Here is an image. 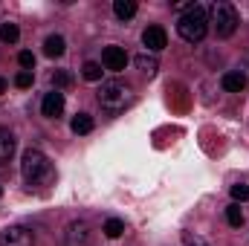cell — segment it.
<instances>
[{
    "label": "cell",
    "instance_id": "4",
    "mask_svg": "<svg viewBox=\"0 0 249 246\" xmlns=\"http://www.w3.org/2000/svg\"><path fill=\"white\" fill-rule=\"evenodd\" d=\"M209 23L214 26L217 38H232L235 29H238V23H241V18H238V9H235L232 3L217 0V3H212V9H209Z\"/></svg>",
    "mask_w": 249,
    "mask_h": 246
},
{
    "label": "cell",
    "instance_id": "12",
    "mask_svg": "<svg viewBox=\"0 0 249 246\" xmlns=\"http://www.w3.org/2000/svg\"><path fill=\"white\" fill-rule=\"evenodd\" d=\"M64 50H67V44H64L61 35H50V38L44 41V53H47L50 58H61Z\"/></svg>",
    "mask_w": 249,
    "mask_h": 246
},
{
    "label": "cell",
    "instance_id": "8",
    "mask_svg": "<svg viewBox=\"0 0 249 246\" xmlns=\"http://www.w3.org/2000/svg\"><path fill=\"white\" fill-rule=\"evenodd\" d=\"M41 113L47 116V119H58L64 113V93L61 90H53V93H47L44 96V102H41Z\"/></svg>",
    "mask_w": 249,
    "mask_h": 246
},
{
    "label": "cell",
    "instance_id": "19",
    "mask_svg": "<svg viewBox=\"0 0 249 246\" xmlns=\"http://www.w3.org/2000/svg\"><path fill=\"white\" fill-rule=\"evenodd\" d=\"M226 220H229V226H241V223H244V211H241L238 203H232V206L226 209Z\"/></svg>",
    "mask_w": 249,
    "mask_h": 246
},
{
    "label": "cell",
    "instance_id": "17",
    "mask_svg": "<svg viewBox=\"0 0 249 246\" xmlns=\"http://www.w3.org/2000/svg\"><path fill=\"white\" fill-rule=\"evenodd\" d=\"M102 64H96V61H87L84 67H81V75L87 78V81H102Z\"/></svg>",
    "mask_w": 249,
    "mask_h": 246
},
{
    "label": "cell",
    "instance_id": "24",
    "mask_svg": "<svg viewBox=\"0 0 249 246\" xmlns=\"http://www.w3.org/2000/svg\"><path fill=\"white\" fill-rule=\"evenodd\" d=\"M183 244L186 246H209L203 238H197V235H191V232H183Z\"/></svg>",
    "mask_w": 249,
    "mask_h": 246
},
{
    "label": "cell",
    "instance_id": "9",
    "mask_svg": "<svg viewBox=\"0 0 249 246\" xmlns=\"http://www.w3.org/2000/svg\"><path fill=\"white\" fill-rule=\"evenodd\" d=\"M64 241L67 246H84L90 241V226L84 223V220H75V223H70L67 226V235H64Z\"/></svg>",
    "mask_w": 249,
    "mask_h": 246
},
{
    "label": "cell",
    "instance_id": "5",
    "mask_svg": "<svg viewBox=\"0 0 249 246\" xmlns=\"http://www.w3.org/2000/svg\"><path fill=\"white\" fill-rule=\"evenodd\" d=\"M0 246H35V232L26 226H6L0 232Z\"/></svg>",
    "mask_w": 249,
    "mask_h": 246
},
{
    "label": "cell",
    "instance_id": "13",
    "mask_svg": "<svg viewBox=\"0 0 249 246\" xmlns=\"http://www.w3.org/2000/svg\"><path fill=\"white\" fill-rule=\"evenodd\" d=\"M113 12H116V18L130 20V18L136 15V3H133V0H113Z\"/></svg>",
    "mask_w": 249,
    "mask_h": 246
},
{
    "label": "cell",
    "instance_id": "23",
    "mask_svg": "<svg viewBox=\"0 0 249 246\" xmlns=\"http://www.w3.org/2000/svg\"><path fill=\"white\" fill-rule=\"evenodd\" d=\"M15 84H18V87H23V90H26V87H32V72L20 70V72L15 75Z\"/></svg>",
    "mask_w": 249,
    "mask_h": 246
},
{
    "label": "cell",
    "instance_id": "16",
    "mask_svg": "<svg viewBox=\"0 0 249 246\" xmlns=\"http://www.w3.org/2000/svg\"><path fill=\"white\" fill-rule=\"evenodd\" d=\"M136 67H139V70H142L145 75H154V72L160 70L157 58H154V55H145V53H142V55H136Z\"/></svg>",
    "mask_w": 249,
    "mask_h": 246
},
{
    "label": "cell",
    "instance_id": "6",
    "mask_svg": "<svg viewBox=\"0 0 249 246\" xmlns=\"http://www.w3.org/2000/svg\"><path fill=\"white\" fill-rule=\"evenodd\" d=\"M142 44H145L151 53H162V50L168 47V35H165L162 26H148V29L142 32Z\"/></svg>",
    "mask_w": 249,
    "mask_h": 246
},
{
    "label": "cell",
    "instance_id": "22",
    "mask_svg": "<svg viewBox=\"0 0 249 246\" xmlns=\"http://www.w3.org/2000/svg\"><path fill=\"white\" fill-rule=\"evenodd\" d=\"M232 197H235L238 203H247V200H249V185H244V183L232 185Z\"/></svg>",
    "mask_w": 249,
    "mask_h": 246
},
{
    "label": "cell",
    "instance_id": "14",
    "mask_svg": "<svg viewBox=\"0 0 249 246\" xmlns=\"http://www.w3.org/2000/svg\"><path fill=\"white\" fill-rule=\"evenodd\" d=\"M70 127H72V133H90L93 130V116L90 113H75Z\"/></svg>",
    "mask_w": 249,
    "mask_h": 246
},
{
    "label": "cell",
    "instance_id": "10",
    "mask_svg": "<svg viewBox=\"0 0 249 246\" xmlns=\"http://www.w3.org/2000/svg\"><path fill=\"white\" fill-rule=\"evenodd\" d=\"M220 84H223L226 93H244V90H247V75H244L241 70H229V72L220 78Z\"/></svg>",
    "mask_w": 249,
    "mask_h": 246
},
{
    "label": "cell",
    "instance_id": "2",
    "mask_svg": "<svg viewBox=\"0 0 249 246\" xmlns=\"http://www.w3.org/2000/svg\"><path fill=\"white\" fill-rule=\"evenodd\" d=\"M177 32H180V38H183L186 44H200V41L206 38V32H209V15H206V9H203L200 3L191 6L186 15H180Z\"/></svg>",
    "mask_w": 249,
    "mask_h": 246
},
{
    "label": "cell",
    "instance_id": "20",
    "mask_svg": "<svg viewBox=\"0 0 249 246\" xmlns=\"http://www.w3.org/2000/svg\"><path fill=\"white\" fill-rule=\"evenodd\" d=\"M18 64H20V67H23L26 72H32V67H35V55H32L29 50H23V53L18 55Z\"/></svg>",
    "mask_w": 249,
    "mask_h": 246
},
{
    "label": "cell",
    "instance_id": "1",
    "mask_svg": "<svg viewBox=\"0 0 249 246\" xmlns=\"http://www.w3.org/2000/svg\"><path fill=\"white\" fill-rule=\"evenodd\" d=\"M20 174L29 185H41V183H50L53 180V165L47 159L44 151L38 148H26L23 157H20Z\"/></svg>",
    "mask_w": 249,
    "mask_h": 246
},
{
    "label": "cell",
    "instance_id": "25",
    "mask_svg": "<svg viewBox=\"0 0 249 246\" xmlns=\"http://www.w3.org/2000/svg\"><path fill=\"white\" fill-rule=\"evenodd\" d=\"M6 87H9V84H6V78H0V96L6 93Z\"/></svg>",
    "mask_w": 249,
    "mask_h": 246
},
{
    "label": "cell",
    "instance_id": "7",
    "mask_svg": "<svg viewBox=\"0 0 249 246\" xmlns=\"http://www.w3.org/2000/svg\"><path fill=\"white\" fill-rule=\"evenodd\" d=\"M102 64H105V70H110V72H122L124 64H127V53H124L122 47H105Z\"/></svg>",
    "mask_w": 249,
    "mask_h": 246
},
{
    "label": "cell",
    "instance_id": "3",
    "mask_svg": "<svg viewBox=\"0 0 249 246\" xmlns=\"http://www.w3.org/2000/svg\"><path fill=\"white\" fill-rule=\"evenodd\" d=\"M133 102V93H130V87L122 84V81H102V87H99V105H102V110H107V113H122L124 107Z\"/></svg>",
    "mask_w": 249,
    "mask_h": 246
},
{
    "label": "cell",
    "instance_id": "21",
    "mask_svg": "<svg viewBox=\"0 0 249 246\" xmlns=\"http://www.w3.org/2000/svg\"><path fill=\"white\" fill-rule=\"evenodd\" d=\"M53 84H55V90H58V87H67V84H72V75L64 72V70H58V72H53Z\"/></svg>",
    "mask_w": 249,
    "mask_h": 246
},
{
    "label": "cell",
    "instance_id": "15",
    "mask_svg": "<svg viewBox=\"0 0 249 246\" xmlns=\"http://www.w3.org/2000/svg\"><path fill=\"white\" fill-rule=\"evenodd\" d=\"M18 38H20V29L15 23H0V41L3 44H18Z\"/></svg>",
    "mask_w": 249,
    "mask_h": 246
},
{
    "label": "cell",
    "instance_id": "11",
    "mask_svg": "<svg viewBox=\"0 0 249 246\" xmlns=\"http://www.w3.org/2000/svg\"><path fill=\"white\" fill-rule=\"evenodd\" d=\"M15 148H18V142H15V136H12V130L0 127V165H6V162L12 159Z\"/></svg>",
    "mask_w": 249,
    "mask_h": 246
},
{
    "label": "cell",
    "instance_id": "18",
    "mask_svg": "<svg viewBox=\"0 0 249 246\" xmlns=\"http://www.w3.org/2000/svg\"><path fill=\"white\" fill-rule=\"evenodd\" d=\"M122 232H124V223L119 217H110V220L105 223V235H107V238H119Z\"/></svg>",
    "mask_w": 249,
    "mask_h": 246
}]
</instances>
